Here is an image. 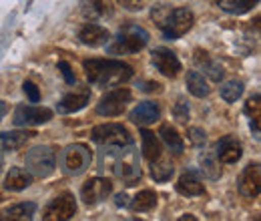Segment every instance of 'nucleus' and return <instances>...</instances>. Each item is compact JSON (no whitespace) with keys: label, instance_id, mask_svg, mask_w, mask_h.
<instances>
[{"label":"nucleus","instance_id":"1","mask_svg":"<svg viewBox=\"0 0 261 221\" xmlns=\"http://www.w3.org/2000/svg\"><path fill=\"white\" fill-rule=\"evenodd\" d=\"M87 79L91 85L98 87H117L125 85L135 77L133 66L115 59H87L83 63Z\"/></svg>","mask_w":261,"mask_h":221},{"label":"nucleus","instance_id":"2","mask_svg":"<svg viewBox=\"0 0 261 221\" xmlns=\"http://www.w3.org/2000/svg\"><path fill=\"white\" fill-rule=\"evenodd\" d=\"M102 155L109 157V165L113 169V175L117 179L125 181V185H135L141 179V167H139L137 153L133 151V145H127V147H107L102 151Z\"/></svg>","mask_w":261,"mask_h":221},{"label":"nucleus","instance_id":"3","mask_svg":"<svg viewBox=\"0 0 261 221\" xmlns=\"http://www.w3.org/2000/svg\"><path fill=\"white\" fill-rule=\"evenodd\" d=\"M149 42V32L139 24H125L123 29H119L117 36L113 38V42L109 44V53L113 55H133L139 53L147 46Z\"/></svg>","mask_w":261,"mask_h":221},{"label":"nucleus","instance_id":"4","mask_svg":"<svg viewBox=\"0 0 261 221\" xmlns=\"http://www.w3.org/2000/svg\"><path fill=\"white\" fill-rule=\"evenodd\" d=\"M24 167L33 177H48L55 167H57V153L48 145H38L33 147L27 157H24Z\"/></svg>","mask_w":261,"mask_h":221},{"label":"nucleus","instance_id":"5","mask_svg":"<svg viewBox=\"0 0 261 221\" xmlns=\"http://www.w3.org/2000/svg\"><path fill=\"white\" fill-rule=\"evenodd\" d=\"M91 149L85 143H72L61 153V169L66 175H81L91 167Z\"/></svg>","mask_w":261,"mask_h":221},{"label":"nucleus","instance_id":"6","mask_svg":"<svg viewBox=\"0 0 261 221\" xmlns=\"http://www.w3.org/2000/svg\"><path fill=\"white\" fill-rule=\"evenodd\" d=\"M91 139L100 147H127L133 145V135L129 129L119 123H105L97 125L91 133Z\"/></svg>","mask_w":261,"mask_h":221},{"label":"nucleus","instance_id":"7","mask_svg":"<svg viewBox=\"0 0 261 221\" xmlns=\"http://www.w3.org/2000/svg\"><path fill=\"white\" fill-rule=\"evenodd\" d=\"M193 22H195V14L189 8H173L161 22V31L167 40H177L191 31Z\"/></svg>","mask_w":261,"mask_h":221},{"label":"nucleus","instance_id":"8","mask_svg":"<svg viewBox=\"0 0 261 221\" xmlns=\"http://www.w3.org/2000/svg\"><path fill=\"white\" fill-rule=\"evenodd\" d=\"M130 101H133V93H130L129 89H125V87L115 89V91H109L97 103V113L102 115V117L123 115V111L127 109V105H129Z\"/></svg>","mask_w":261,"mask_h":221},{"label":"nucleus","instance_id":"9","mask_svg":"<svg viewBox=\"0 0 261 221\" xmlns=\"http://www.w3.org/2000/svg\"><path fill=\"white\" fill-rule=\"evenodd\" d=\"M53 119V111L46 107H34V105H18L14 109L12 123L14 127H36L44 125Z\"/></svg>","mask_w":261,"mask_h":221},{"label":"nucleus","instance_id":"10","mask_svg":"<svg viewBox=\"0 0 261 221\" xmlns=\"http://www.w3.org/2000/svg\"><path fill=\"white\" fill-rule=\"evenodd\" d=\"M76 215V201L70 193H63L59 197H55L46 209H44V219L46 221H66L72 219Z\"/></svg>","mask_w":261,"mask_h":221},{"label":"nucleus","instance_id":"11","mask_svg":"<svg viewBox=\"0 0 261 221\" xmlns=\"http://www.w3.org/2000/svg\"><path fill=\"white\" fill-rule=\"evenodd\" d=\"M113 193V183H111V179H107V177H93V179H89L85 185H83V189H81V199L85 201V205H97L100 201H105L109 195Z\"/></svg>","mask_w":261,"mask_h":221},{"label":"nucleus","instance_id":"12","mask_svg":"<svg viewBox=\"0 0 261 221\" xmlns=\"http://www.w3.org/2000/svg\"><path fill=\"white\" fill-rule=\"evenodd\" d=\"M237 189H239V193H241L243 197H247V199H253V197L259 195L261 169L257 161L249 163V165L241 171V175H239V179H237Z\"/></svg>","mask_w":261,"mask_h":221},{"label":"nucleus","instance_id":"13","mask_svg":"<svg viewBox=\"0 0 261 221\" xmlns=\"http://www.w3.org/2000/svg\"><path fill=\"white\" fill-rule=\"evenodd\" d=\"M151 61L155 64V68H157L161 75L169 77V79H175V77L179 75V70H181V63H179L177 55H175L173 51L165 48V46H159V48H155V51L151 53Z\"/></svg>","mask_w":261,"mask_h":221},{"label":"nucleus","instance_id":"14","mask_svg":"<svg viewBox=\"0 0 261 221\" xmlns=\"http://www.w3.org/2000/svg\"><path fill=\"white\" fill-rule=\"evenodd\" d=\"M241 155H243V147H241V143H239V139L235 135L221 137L217 141V145H215V157L219 159L221 163H225V165L237 163L241 159Z\"/></svg>","mask_w":261,"mask_h":221},{"label":"nucleus","instance_id":"15","mask_svg":"<svg viewBox=\"0 0 261 221\" xmlns=\"http://www.w3.org/2000/svg\"><path fill=\"white\" fill-rule=\"evenodd\" d=\"M129 119H130V123H135V125L147 127L161 119V109H159V105L153 103V101H143V103H139V105L130 111Z\"/></svg>","mask_w":261,"mask_h":221},{"label":"nucleus","instance_id":"16","mask_svg":"<svg viewBox=\"0 0 261 221\" xmlns=\"http://www.w3.org/2000/svg\"><path fill=\"white\" fill-rule=\"evenodd\" d=\"M89 101H91V91L85 87V89H81V91H74V93H68V95L63 96V99L59 101V105H57V111H59L61 115L79 113V111H83V109L89 105Z\"/></svg>","mask_w":261,"mask_h":221},{"label":"nucleus","instance_id":"17","mask_svg":"<svg viewBox=\"0 0 261 221\" xmlns=\"http://www.w3.org/2000/svg\"><path fill=\"white\" fill-rule=\"evenodd\" d=\"M81 14L87 20H98L113 14V0H81Z\"/></svg>","mask_w":261,"mask_h":221},{"label":"nucleus","instance_id":"18","mask_svg":"<svg viewBox=\"0 0 261 221\" xmlns=\"http://www.w3.org/2000/svg\"><path fill=\"white\" fill-rule=\"evenodd\" d=\"M79 40H81L85 46L97 48V46H102V44H107V42L111 40V34H109V31H107L105 27L95 24V22H89V24H85V27L81 29Z\"/></svg>","mask_w":261,"mask_h":221},{"label":"nucleus","instance_id":"19","mask_svg":"<svg viewBox=\"0 0 261 221\" xmlns=\"http://www.w3.org/2000/svg\"><path fill=\"white\" fill-rule=\"evenodd\" d=\"M36 133L33 131H10V133H0V151H18L22 149Z\"/></svg>","mask_w":261,"mask_h":221},{"label":"nucleus","instance_id":"20","mask_svg":"<svg viewBox=\"0 0 261 221\" xmlns=\"http://www.w3.org/2000/svg\"><path fill=\"white\" fill-rule=\"evenodd\" d=\"M195 64L211 81H215V83H219L223 79V75H225L223 66L217 63V61H213L209 57V53H205V51H195Z\"/></svg>","mask_w":261,"mask_h":221},{"label":"nucleus","instance_id":"21","mask_svg":"<svg viewBox=\"0 0 261 221\" xmlns=\"http://www.w3.org/2000/svg\"><path fill=\"white\" fill-rule=\"evenodd\" d=\"M177 191L185 197H197V195L205 193V187H203L197 171H185L177 181Z\"/></svg>","mask_w":261,"mask_h":221},{"label":"nucleus","instance_id":"22","mask_svg":"<svg viewBox=\"0 0 261 221\" xmlns=\"http://www.w3.org/2000/svg\"><path fill=\"white\" fill-rule=\"evenodd\" d=\"M31 183H33V175L22 167H12L4 179V187L8 191H14V193L24 191Z\"/></svg>","mask_w":261,"mask_h":221},{"label":"nucleus","instance_id":"23","mask_svg":"<svg viewBox=\"0 0 261 221\" xmlns=\"http://www.w3.org/2000/svg\"><path fill=\"white\" fill-rule=\"evenodd\" d=\"M34 213H36V203L34 201H24V203H16V205L6 207L0 213V219L27 221V219H33Z\"/></svg>","mask_w":261,"mask_h":221},{"label":"nucleus","instance_id":"24","mask_svg":"<svg viewBox=\"0 0 261 221\" xmlns=\"http://www.w3.org/2000/svg\"><path fill=\"white\" fill-rule=\"evenodd\" d=\"M141 141H143V157L147 159L149 163H153L155 159L161 157V141L157 139L155 133L147 131V129H141Z\"/></svg>","mask_w":261,"mask_h":221},{"label":"nucleus","instance_id":"25","mask_svg":"<svg viewBox=\"0 0 261 221\" xmlns=\"http://www.w3.org/2000/svg\"><path fill=\"white\" fill-rule=\"evenodd\" d=\"M159 135H161V141H163L173 153H177V155L183 153L185 143H183V139H181V135L177 133L175 127L169 125V123H163V125L159 127Z\"/></svg>","mask_w":261,"mask_h":221},{"label":"nucleus","instance_id":"26","mask_svg":"<svg viewBox=\"0 0 261 221\" xmlns=\"http://www.w3.org/2000/svg\"><path fill=\"white\" fill-rule=\"evenodd\" d=\"M155 205H157V193L151 189H145V191H139L133 197L129 207L133 211H137V213H147V211L155 209Z\"/></svg>","mask_w":261,"mask_h":221},{"label":"nucleus","instance_id":"27","mask_svg":"<svg viewBox=\"0 0 261 221\" xmlns=\"http://www.w3.org/2000/svg\"><path fill=\"white\" fill-rule=\"evenodd\" d=\"M187 89L189 93L197 99H203V96H209L211 93V87L207 83V79L199 72V70H189L187 72Z\"/></svg>","mask_w":261,"mask_h":221},{"label":"nucleus","instance_id":"28","mask_svg":"<svg viewBox=\"0 0 261 221\" xmlns=\"http://www.w3.org/2000/svg\"><path fill=\"white\" fill-rule=\"evenodd\" d=\"M257 2H259V0H217L219 8H221L223 12L235 14V16L249 12L253 6H257Z\"/></svg>","mask_w":261,"mask_h":221},{"label":"nucleus","instance_id":"29","mask_svg":"<svg viewBox=\"0 0 261 221\" xmlns=\"http://www.w3.org/2000/svg\"><path fill=\"white\" fill-rule=\"evenodd\" d=\"M173 173H175V167H173V163H171L169 159L159 157L151 163V177H153L155 181H159V183L169 181V179L173 177Z\"/></svg>","mask_w":261,"mask_h":221},{"label":"nucleus","instance_id":"30","mask_svg":"<svg viewBox=\"0 0 261 221\" xmlns=\"http://www.w3.org/2000/svg\"><path fill=\"white\" fill-rule=\"evenodd\" d=\"M243 91H245L243 81H239V79H231V81H227V83L221 85L219 95H221V99H223L225 103H235V101L241 99Z\"/></svg>","mask_w":261,"mask_h":221},{"label":"nucleus","instance_id":"31","mask_svg":"<svg viewBox=\"0 0 261 221\" xmlns=\"http://www.w3.org/2000/svg\"><path fill=\"white\" fill-rule=\"evenodd\" d=\"M201 171H203V175H207L209 179H219L221 177V167H219V159L215 157V155H211V153H201Z\"/></svg>","mask_w":261,"mask_h":221},{"label":"nucleus","instance_id":"32","mask_svg":"<svg viewBox=\"0 0 261 221\" xmlns=\"http://www.w3.org/2000/svg\"><path fill=\"white\" fill-rule=\"evenodd\" d=\"M173 117H175L177 123H183V125L189 121V103H187L185 99H179V101L175 103V107H173Z\"/></svg>","mask_w":261,"mask_h":221},{"label":"nucleus","instance_id":"33","mask_svg":"<svg viewBox=\"0 0 261 221\" xmlns=\"http://www.w3.org/2000/svg\"><path fill=\"white\" fill-rule=\"evenodd\" d=\"M243 111L249 115V119H259L261 117V103H259V95H257V93L247 99V103H245V109H243Z\"/></svg>","mask_w":261,"mask_h":221},{"label":"nucleus","instance_id":"34","mask_svg":"<svg viewBox=\"0 0 261 221\" xmlns=\"http://www.w3.org/2000/svg\"><path fill=\"white\" fill-rule=\"evenodd\" d=\"M187 137H189V141H191L193 145H197V147L205 145V141H207L205 131L199 129V127H189V129H187Z\"/></svg>","mask_w":261,"mask_h":221},{"label":"nucleus","instance_id":"35","mask_svg":"<svg viewBox=\"0 0 261 221\" xmlns=\"http://www.w3.org/2000/svg\"><path fill=\"white\" fill-rule=\"evenodd\" d=\"M22 91H24V95H27V99L31 103H38L40 101V91H38V87L34 85L33 81H24L22 83Z\"/></svg>","mask_w":261,"mask_h":221},{"label":"nucleus","instance_id":"36","mask_svg":"<svg viewBox=\"0 0 261 221\" xmlns=\"http://www.w3.org/2000/svg\"><path fill=\"white\" fill-rule=\"evenodd\" d=\"M59 70L63 72L66 85H74V83H76V77H74V72H72V66L66 63V61H59Z\"/></svg>","mask_w":261,"mask_h":221},{"label":"nucleus","instance_id":"37","mask_svg":"<svg viewBox=\"0 0 261 221\" xmlns=\"http://www.w3.org/2000/svg\"><path fill=\"white\" fill-rule=\"evenodd\" d=\"M169 10H171V8H167V4H159V6H155V8H153L151 16H153V20H155L159 27H161V22L165 20V16L169 14Z\"/></svg>","mask_w":261,"mask_h":221},{"label":"nucleus","instance_id":"38","mask_svg":"<svg viewBox=\"0 0 261 221\" xmlns=\"http://www.w3.org/2000/svg\"><path fill=\"white\" fill-rule=\"evenodd\" d=\"M119 2V6H123L125 10H129V12H139V10H143V0H117Z\"/></svg>","mask_w":261,"mask_h":221},{"label":"nucleus","instance_id":"39","mask_svg":"<svg viewBox=\"0 0 261 221\" xmlns=\"http://www.w3.org/2000/svg\"><path fill=\"white\" fill-rule=\"evenodd\" d=\"M141 91L143 93H159L161 91V85L155 83V81H147V83H141Z\"/></svg>","mask_w":261,"mask_h":221},{"label":"nucleus","instance_id":"40","mask_svg":"<svg viewBox=\"0 0 261 221\" xmlns=\"http://www.w3.org/2000/svg\"><path fill=\"white\" fill-rule=\"evenodd\" d=\"M115 205H117V207H123V209H127V207L130 205L129 195H127V193H119V195L115 197Z\"/></svg>","mask_w":261,"mask_h":221},{"label":"nucleus","instance_id":"41","mask_svg":"<svg viewBox=\"0 0 261 221\" xmlns=\"http://www.w3.org/2000/svg\"><path fill=\"white\" fill-rule=\"evenodd\" d=\"M8 113V105L4 103V101H0V121H2V117Z\"/></svg>","mask_w":261,"mask_h":221},{"label":"nucleus","instance_id":"42","mask_svg":"<svg viewBox=\"0 0 261 221\" xmlns=\"http://www.w3.org/2000/svg\"><path fill=\"white\" fill-rule=\"evenodd\" d=\"M2 167H4V151H0V171H2Z\"/></svg>","mask_w":261,"mask_h":221},{"label":"nucleus","instance_id":"43","mask_svg":"<svg viewBox=\"0 0 261 221\" xmlns=\"http://www.w3.org/2000/svg\"><path fill=\"white\" fill-rule=\"evenodd\" d=\"M185 219H193V221H195V217H193V215H183V217H181V221H185Z\"/></svg>","mask_w":261,"mask_h":221},{"label":"nucleus","instance_id":"44","mask_svg":"<svg viewBox=\"0 0 261 221\" xmlns=\"http://www.w3.org/2000/svg\"><path fill=\"white\" fill-rule=\"evenodd\" d=\"M2 199H4V197H2V193H0V201H2Z\"/></svg>","mask_w":261,"mask_h":221}]
</instances>
